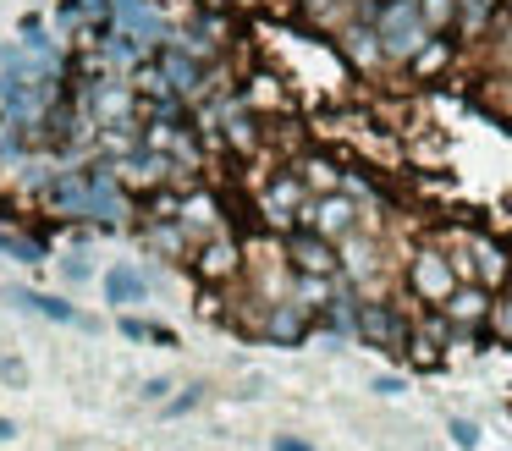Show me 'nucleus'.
I'll list each match as a JSON object with an SVG mask.
<instances>
[{"mask_svg": "<svg viewBox=\"0 0 512 451\" xmlns=\"http://www.w3.org/2000/svg\"><path fill=\"white\" fill-rule=\"evenodd\" d=\"M303 204H309V187H303V176L292 165H281V171H270L259 182V215H265V226L292 231L303 220Z\"/></svg>", "mask_w": 512, "mask_h": 451, "instance_id": "nucleus-5", "label": "nucleus"}, {"mask_svg": "<svg viewBox=\"0 0 512 451\" xmlns=\"http://www.w3.org/2000/svg\"><path fill=\"white\" fill-rule=\"evenodd\" d=\"M199 391H204V385H193V391H182V396H177V402H171V413H188V407H193V402H199Z\"/></svg>", "mask_w": 512, "mask_h": 451, "instance_id": "nucleus-31", "label": "nucleus"}, {"mask_svg": "<svg viewBox=\"0 0 512 451\" xmlns=\"http://www.w3.org/2000/svg\"><path fill=\"white\" fill-rule=\"evenodd\" d=\"M23 303L39 308L45 319H56V325H72V319H78V314H72V303H61V297H34V292H23Z\"/></svg>", "mask_w": 512, "mask_h": 451, "instance_id": "nucleus-24", "label": "nucleus"}, {"mask_svg": "<svg viewBox=\"0 0 512 451\" xmlns=\"http://www.w3.org/2000/svg\"><path fill=\"white\" fill-rule=\"evenodd\" d=\"M485 325L512 347V297H496V303H490V319H485Z\"/></svg>", "mask_w": 512, "mask_h": 451, "instance_id": "nucleus-25", "label": "nucleus"}, {"mask_svg": "<svg viewBox=\"0 0 512 451\" xmlns=\"http://www.w3.org/2000/svg\"><path fill=\"white\" fill-rule=\"evenodd\" d=\"M430 33H452L457 28V0H413Z\"/></svg>", "mask_w": 512, "mask_h": 451, "instance_id": "nucleus-22", "label": "nucleus"}, {"mask_svg": "<svg viewBox=\"0 0 512 451\" xmlns=\"http://www.w3.org/2000/svg\"><path fill=\"white\" fill-rule=\"evenodd\" d=\"M369 22H375L380 50H386V66H402L424 39H430V28H424V17H419L413 0H380V6L369 11Z\"/></svg>", "mask_w": 512, "mask_h": 451, "instance_id": "nucleus-1", "label": "nucleus"}, {"mask_svg": "<svg viewBox=\"0 0 512 451\" xmlns=\"http://www.w3.org/2000/svg\"><path fill=\"white\" fill-rule=\"evenodd\" d=\"M309 330H314V314L298 308L292 297H276V303H265V314H259V336H265L270 347H303Z\"/></svg>", "mask_w": 512, "mask_h": 451, "instance_id": "nucleus-10", "label": "nucleus"}, {"mask_svg": "<svg viewBox=\"0 0 512 451\" xmlns=\"http://www.w3.org/2000/svg\"><path fill=\"white\" fill-rule=\"evenodd\" d=\"M490 303H496V292H490V286L457 281L452 292H446L441 314H446V325H452V330H479V325L490 319Z\"/></svg>", "mask_w": 512, "mask_h": 451, "instance_id": "nucleus-11", "label": "nucleus"}, {"mask_svg": "<svg viewBox=\"0 0 512 451\" xmlns=\"http://www.w3.org/2000/svg\"><path fill=\"white\" fill-rule=\"evenodd\" d=\"M364 198H353L347 187H336V193H309V204H303V220L298 226H309V231H320V237H331V242H342L347 231H358L364 226Z\"/></svg>", "mask_w": 512, "mask_h": 451, "instance_id": "nucleus-4", "label": "nucleus"}, {"mask_svg": "<svg viewBox=\"0 0 512 451\" xmlns=\"http://www.w3.org/2000/svg\"><path fill=\"white\" fill-rule=\"evenodd\" d=\"M331 39H336V50H342V61L353 66V72H364V77L386 72V50H380V39H375V22H369V17H353V22H342V28L331 33Z\"/></svg>", "mask_w": 512, "mask_h": 451, "instance_id": "nucleus-8", "label": "nucleus"}, {"mask_svg": "<svg viewBox=\"0 0 512 451\" xmlns=\"http://www.w3.org/2000/svg\"><path fill=\"white\" fill-rule=\"evenodd\" d=\"M402 281H408L413 303H424V308H441V303H446V292L457 286L452 248H441V242H419V248L408 253V270H402Z\"/></svg>", "mask_w": 512, "mask_h": 451, "instance_id": "nucleus-2", "label": "nucleus"}, {"mask_svg": "<svg viewBox=\"0 0 512 451\" xmlns=\"http://www.w3.org/2000/svg\"><path fill=\"white\" fill-rule=\"evenodd\" d=\"M336 259H342V275H347V286H364L369 275L380 270V242L369 237L364 226H358V231H347V237L336 242Z\"/></svg>", "mask_w": 512, "mask_h": 451, "instance_id": "nucleus-15", "label": "nucleus"}, {"mask_svg": "<svg viewBox=\"0 0 512 451\" xmlns=\"http://www.w3.org/2000/svg\"><path fill=\"white\" fill-rule=\"evenodd\" d=\"M375 6H380V0H375Z\"/></svg>", "mask_w": 512, "mask_h": 451, "instance_id": "nucleus-33", "label": "nucleus"}, {"mask_svg": "<svg viewBox=\"0 0 512 451\" xmlns=\"http://www.w3.org/2000/svg\"><path fill=\"white\" fill-rule=\"evenodd\" d=\"M0 380H12V385H23V380H28V369H23V363H17V358H6V363H0Z\"/></svg>", "mask_w": 512, "mask_h": 451, "instance_id": "nucleus-30", "label": "nucleus"}, {"mask_svg": "<svg viewBox=\"0 0 512 451\" xmlns=\"http://www.w3.org/2000/svg\"><path fill=\"white\" fill-rule=\"evenodd\" d=\"M122 336H127V341H155V325H144V319H127V314H122Z\"/></svg>", "mask_w": 512, "mask_h": 451, "instance_id": "nucleus-27", "label": "nucleus"}, {"mask_svg": "<svg viewBox=\"0 0 512 451\" xmlns=\"http://www.w3.org/2000/svg\"><path fill=\"white\" fill-rule=\"evenodd\" d=\"M105 297H111L116 308H133V303H144V297H149V281L138 270H127V264H116V270L105 275Z\"/></svg>", "mask_w": 512, "mask_h": 451, "instance_id": "nucleus-20", "label": "nucleus"}, {"mask_svg": "<svg viewBox=\"0 0 512 451\" xmlns=\"http://www.w3.org/2000/svg\"><path fill=\"white\" fill-rule=\"evenodd\" d=\"M375 391H380V396H402V391H408V380H402V374H380Z\"/></svg>", "mask_w": 512, "mask_h": 451, "instance_id": "nucleus-28", "label": "nucleus"}, {"mask_svg": "<svg viewBox=\"0 0 512 451\" xmlns=\"http://www.w3.org/2000/svg\"><path fill=\"white\" fill-rule=\"evenodd\" d=\"M408 330H413V325L402 319L397 303H386V297H358V308H353V336L364 341V347L402 358V347H408Z\"/></svg>", "mask_w": 512, "mask_h": 451, "instance_id": "nucleus-3", "label": "nucleus"}, {"mask_svg": "<svg viewBox=\"0 0 512 451\" xmlns=\"http://www.w3.org/2000/svg\"><path fill=\"white\" fill-rule=\"evenodd\" d=\"M138 237H144V248H155L160 259L188 264V253H193V237L177 226V220H138Z\"/></svg>", "mask_w": 512, "mask_h": 451, "instance_id": "nucleus-17", "label": "nucleus"}, {"mask_svg": "<svg viewBox=\"0 0 512 451\" xmlns=\"http://www.w3.org/2000/svg\"><path fill=\"white\" fill-rule=\"evenodd\" d=\"M281 253H287V270L298 275H342V259H336V242L320 237L309 226H292L281 237Z\"/></svg>", "mask_w": 512, "mask_h": 451, "instance_id": "nucleus-7", "label": "nucleus"}, {"mask_svg": "<svg viewBox=\"0 0 512 451\" xmlns=\"http://www.w3.org/2000/svg\"><path fill=\"white\" fill-rule=\"evenodd\" d=\"M243 105H248V110H259V116H270V110H287L292 99H287V88H281V77H276V72H254V77H248Z\"/></svg>", "mask_w": 512, "mask_h": 451, "instance_id": "nucleus-18", "label": "nucleus"}, {"mask_svg": "<svg viewBox=\"0 0 512 451\" xmlns=\"http://www.w3.org/2000/svg\"><path fill=\"white\" fill-rule=\"evenodd\" d=\"M485 105L496 110L501 121H512V72H496V77H485Z\"/></svg>", "mask_w": 512, "mask_h": 451, "instance_id": "nucleus-23", "label": "nucleus"}, {"mask_svg": "<svg viewBox=\"0 0 512 451\" xmlns=\"http://www.w3.org/2000/svg\"><path fill=\"white\" fill-rule=\"evenodd\" d=\"M490 22H496V6H490V0H457L452 39H490Z\"/></svg>", "mask_w": 512, "mask_h": 451, "instance_id": "nucleus-19", "label": "nucleus"}, {"mask_svg": "<svg viewBox=\"0 0 512 451\" xmlns=\"http://www.w3.org/2000/svg\"><path fill=\"white\" fill-rule=\"evenodd\" d=\"M452 61H457V39L452 33H430V39L402 61V72H408V83H441V77L452 72Z\"/></svg>", "mask_w": 512, "mask_h": 451, "instance_id": "nucleus-12", "label": "nucleus"}, {"mask_svg": "<svg viewBox=\"0 0 512 451\" xmlns=\"http://www.w3.org/2000/svg\"><path fill=\"white\" fill-rule=\"evenodd\" d=\"M155 66H160V83H166L177 99H204L210 94V83H204V61L193 50H182V44H160Z\"/></svg>", "mask_w": 512, "mask_h": 451, "instance_id": "nucleus-9", "label": "nucleus"}, {"mask_svg": "<svg viewBox=\"0 0 512 451\" xmlns=\"http://www.w3.org/2000/svg\"><path fill=\"white\" fill-rule=\"evenodd\" d=\"M270 451H314L309 440H298V435H276L270 440Z\"/></svg>", "mask_w": 512, "mask_h": 451, "instance_id": "nucleus-29", "label": "nucleus"}, {"mask_svg": "<svg viewBox=\"0 0 512 451\" xmlns=\"http://www.w3.org/2000/svg\"><path fill=\"white\" fill-rule=\"evenodd\" d=\"M188 270L199 275L204 286H232L237 275H243V242H237L232 231H215V237L193 242Z\"/></svg>", "mask_w": 512, "mask_h": 451, "instance_id": "nucleus-6", "label": "nucleus"}, {"mask_svg": "<svg viewBox=\"0 0 512 451\" xmlns=\"http://www.w3.org/2000/svg\"><path fill=\"white\" fill-rule=\"evenodd\" d=\"M446 435H452V440H457V446H463V451H474V446H479V429L468 424V418H452V429H446Z\"/></svg>", "mask_w": 512, "mask_h": 451, "instance_id": "nucleus-26", "label": "nucleus"}, {"mask_svg": "<svg viewBox=\"0 0 512 451\" xmlns=\"http://www.w3.org/2000/svg\"><path fill=\"white\" fill-rule=\"evenodd\" d=\"M39 204H45L50 215H61V220L89 215V171H56L45 182V193H39Z\"/></svg>", "mask_w": 512, "mask_h": 451, "instance_id": "nucleus-13", "label": "nucleus"}, {"mask_svg": "<svg viewBox=\"0 0 512 451\" xmlns=\"http://www.w3.org/2000/svg\"><path fill=\"white\" fill-rule=\"evenodd\" d=\"M402 358H408L413 369H424V374H430V369H441V363H446V352H441V341H435L430 330H419V325H413V330H408V347H402Z\"/></svg>", "mask_w": 512, "mask_h": 451, "instance_id": "nucleus-21", "label": "nucleus"}, {"mask_svg": "<svg viewBox=\"0 0 512 451\" xmlns=\"http://www.w3.org/2000/svg\"><path fill=\"white\" fill-rule=\"evenodd\" d=\"M0 440H17V424H12V418H0Z\"/></svg>", "mask_w": 512, "mask_h": 451, "instance_id": "nucleus-32", "label": "nucleus"}, {"mask_svg": "<svg viewBox=\"0 0 512 451\" xmlns=\"http://www.w3.org/2000/svg\"><path fill=\"white\" fill-rule=\"evenodd\" d=\"M177 226L188 231L193 242H204V237H215V231H226L221 198L204 193V187H188V193H182V204H177Z\"/></svg>", "mask_w": 512, "mask_h": 451, "instance_id": "nucleus-14", "label": "nucleus"}, {"mask_svg": "<svg viewBox=\"0 0 512 451\" xmlns=\"http://www.w3.org/2000/svg\"><path fill=\"white\" fill-rule=\"evenodd\" d=\"M287 165L303 176V187H309V193H336V187H342V160H336V154H325V149H298Z\"/></svg>", "mask_w": 512, "mask_h": 451, "instance_id": "nucleus-16", "label": "nucleus"}]
</instances>
